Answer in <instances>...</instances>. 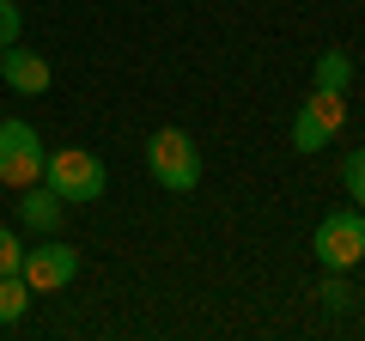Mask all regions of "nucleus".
I'll return each instance as SVG.
<instances>
[{
    "label": "nucleus",
    "mask_w": 365,
    "mask_h": 341,
    "mask_svg": "<svg viewBox=\"0 0 365 341\" xmlns=\"http://www.w3.org/2000/svg\"><path fill=\"white\" fill-rule=\"evenodd\" d=\"M43 183H49L61 201H104L110 170H104V158L86 153V146H61V153L43 158Z\"/></svg>",
    "instance_id": "1"
},
{
    "label": "nucleus",
    "mask_w": 365,
    "mask_h": 341,
    "mask_svg": "<svg viewBox=\"0 0 365 341\" xmlns=\"http://www.w3.org/2000/svg\"><path fill=\"white\" fill-rule=\"evenodd\" d=\"M311 256L323 268H341V275H353V268L365 263V208H335L317 220L311 232Z\"/></svg>",
    "instance_id": "2"
},
{
    "label": "nucleus",
    "mask_w": 365,
    "mask_h": 341,
    "mask_svg": "<svg viewBox=\"0 0 365 341\" xmlns=\"http://www.w3.org/2000/svg\"><path fill=\"white\" fill-rule=\"evenodd\" d=\"M146 170L158 177V189L189 195V189L201 183V153H195V141L182 128H153V141H146Z\"/></svg>",
    "instance_id": "3"
},
{
    "label": "nucleus",
    "mask_w": 365,
    "mask_h": 341,
    "mask_svg": "<svg viewBox=\"0 0 365 341\" xmlns=\"http://www.w3.org/2000/svg\"><path fill=\"white\" fill-rule=\"evenodd\" d=\"M43 141H37V128L31 122H19V116H6L0 122V183L6 189H31V183H43Z\"/></svg>",
    "instance_id": "4"
},
{
    "label": "nucleus",
    "mask_w": 365,
    "mask_h": 341,
    "mask_svg": "<svg viewBox=\"0 0 365 341\" xmlns=\"http://www.w3.org/2000/svg\"><path fill=\"white\" fill-rule=\"evenodd\" d=\"M19 275H25V287H31V292H61V287H73V280H79V250H73V244H61V238L49 232L37 250H25Z\"/></svg>",
    "instance_id": "5"
},
{
    "label": "nucleus",
    "mask_w": 365,
    "mask_h": 341,
    "mask_svg": "<svg viewBox=\"0 0 365 341\" xmlns=\"http://www.w3.org/2000/svg\"><path fill=\"white\" fill-rule=\"evenodd\" d=\"M0 79L13 86V92H25V98H43L49 92V61H43L37 49H25V43H13V49H0Z\"/></svg>",
    "instance_id": "6"
},
{
    "label": "nucleus",
    "mask_w": 365,
    "mask_h": 341,
    "mask_svg": "<svg viewBox=\"0 0 365 341\" xmlns=\"http://www.w3.org/2000/svg\"><path fill=\"white\" fill-rule=\"evenodd\" d=\"M61 208H67V201L55 195L49 183H31V189H19V220H25L31 232H43V238H49V232H61Z\"/></svg>",
    "instance_id": "7"
},
{
    "label": "nucleus",
    "mask_w": 365,
    "mask_h": 341,
    "mask_svg": "<svg viewBox=\"0 0 365 341\" xmlns=\"http://www.w3.org/2000/svg\"><path fill=\"white\" fill-rule=\"evenodd\" d=\"M304 110H311V116L323 122L329 134H341V122H347V92H329V86H311V98H304Z\"/></svg>",
    "instance_id": "8"
},
{
    "label": "nucleus",
    "mask_w": 365,
    "mask_h": 341,
    "mask_svg": "<svg viewBox=\"0 0 365 341\" xmlns=\"http://www.w3.org/2000/svg\"><path fill=\"white\" fill-rule=\"evenodd\" d=\"M317 86H329V92H353V55L347 49H323V55H317Z\"/></svg>",
    "instance_id": "9"
},
{
    "label": "nucleus",
    "mask_w": 365,
    "mask_h": 341,
    "mask_svg": "<svg viewBox=\"0 0 365 341\" xmlns=\"http://www.w3.org/2000/svg\"><path fill=\"white\" fill-rule=\"evenodd\" d=\"M25 311H31V287H25V275H0V329H13Z\"/></svg>",
    "instance_id": "10"
},
{
    "label": "nucleus",
    "mask_w": 365,
    "mask_h": 341,
    "mask_svg": "<svg viewBox=\"0 0 365 341\" xmlns=\"http://www.w3.org/2000/svg\"><path fill=\"white\" fill-rule=\"evenodd\" d=\"M317 299H323V311H353V299H359V292H353V280L341 275V268H323V287H317Z\"/></svg>",
    "instance_id": "11"
},
{
    "label": "nucleus",
    "mask_w": 365,
    "mask_h": 341,
    "mask_svg": "<svg viewBox=\"0 0 365 341\" xmlns=\"http://www.w3.org/2000/svg\"><path fill=\"white\" fill-rule=\"evenodd\" d=\"M341 183H347L353 208H365V146H353V153L341 158Z\"/></svg>",
    "instance_id": "12"
},
{
    "label": "nucleus",
    "mask_w": 365,
    "mask_h": 341,
    "mask_svg": "<svg viewBox=\"0 0 365 341\" xmlns=\"http://www.w3.org/2000/svg\"><path fill=\"white\" fill-rule=\"evenodd\" d=\"M19 263H25V244L13 238V225H0V275H19Z\"/></svg>",
    "instance_id": "13"
},
{
    "label": "nucleus",
    "mask_w": 365,
    "mask_h": 341,
    "mask_svg": "<svg viewBox=\"0 0 365 341\" xmlns=\"http://www.w3.org/2000/svg\"><path fill=\"white\" fill-rule=\"evenodd\" d=\"M19 31H25V13H19L13 0H0V49H13Z\"/></svg>",
    "instance_id": "14"
}]
</instances>
